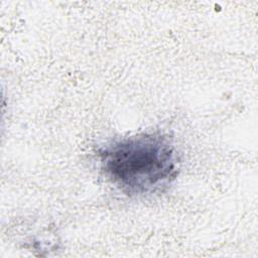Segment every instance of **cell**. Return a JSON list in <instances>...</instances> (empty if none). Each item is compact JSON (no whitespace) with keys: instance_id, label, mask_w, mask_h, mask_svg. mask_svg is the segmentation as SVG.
<instances>
[{"instance_id":"obj_1","label":"cell","mask_w":258,"mask_h":258,"mask_svg":"<svg viewBox=\"0 0 258 258\" xmlns=\"http://www.w3.org/2000/svg\"><path fill=\"white\" fill-rule=\"evenodd\" d=\"M98 155L108 179L128 195L162 190L177 174L176 148L160 132L122 138L101 148Z\"/></svg>"}]
</instances>
